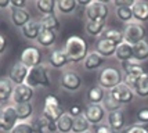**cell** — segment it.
Segmentation results:
<instances>
[{
    "instance_id": "obj_45",
    "label": "cell",
    "mask_w": 148,
    "mask_h": 133,
    "mask_svg": "<svg viewBox=\"0 0 148 133\" xmlns=\"http://www.w3.org/2000/svg\"><path fill=\"white\" fill-rule=\"evenodd\" d=\"M7 50V40L3 35H0V56L4 54Z\"/></svg>"
},
{
    "instance_id": "obj_33",
    "label": "cell",
    "mask_w": 148,
    "mask_h": 133,
    "mask_svg": "<svg viewBox=\"0 0 148 133\" xmlns=\"http://www.w3.org/2000/svg\"><path fill=\"white\" fill-rule=\"evenodd\" d=\"M39 22H40L43 29H49V31H54V32H57L60 29V21H58V18L54 14L53 15H42Z\"/></svg>"
},
{
    "instance_id": "obj_32",
    "label": "cell",
    "mask_w": 148,
    "mask_h": 133,
    "mask_svg": "<svg viewBox=\"0 0 148 133\" xmlns=\"http://www.w3.org/2000/svg\"><path fill=\"white\" fill-rule=\"evenodd\" d=\"M56 123H57V130L60 133H71L72 125H73V118L68 112H65Z\"/></svg>"
},
{
    "instance_id": "obj_25",
    "label": "cell",
    "mask_w": 148,
    "mask_h": 133,
    "mask_svg": "<svg viewBox=\"0 0 148 133\" xmlns=\"http://www.w3.org/2000/svg\"><path fill=\"white\" fill-rule=\"evenodd\" d=\"M104 97H105V90L101 86H91L87 92V100L90 104H101L104 101Z\"/></svg>"
},
{
    "instance_id": "obj_50",
    "label": "cell",
    "mask_w": 148,
    "mask_h": 133,
    "mask_svg": "<svg viewBox=\"0 0 148 133\" xmlns=\"http://www.w3.org/2000/svg\"><path fill=\"white\" fill-rule=\"evenodd\" d=\"M84 133H93V132H90V130H87V132H84Z\"/></svg>"
},
{
    "instance_id": "obj_24",
    "label": "cell",
    "mask_w": 148,
    "mask_h": 133,
    "mask_svg": "<svg viewBox=\"0 0 148 133\" xmlns=\"http://www.w3.org/2000/svg\"><path fill=\"white\" fill-rule=\"evenodd\" d=\"M56 40H57V33L54 31H49V29H43V28H42V31H40L39 38L36 39V42H38L40 46H43V47H50V46H53V44L56 43Z\"/></svg>"
},
{
    "instance_id": "obj_6",
    "label": "cell",
    "mask_w": 148,
    "mask_h": 133,
    "mask_svg": "<svg viewBox=\"0 0 148 133\" xmlns=\"http://www.w3.org/2000/svg\"><path fill=\"white\" fill-rule=\"evenodd\" d=\"M110 14V8L105 1L93 0L89 6L86 7V17L87 21H105Z\"/></svg>"
},
{
    "instance_id": "obj_8",
    "label": "cell",
    "mask_w": 148,
    "mask_h": 133,
    "mask_svg": "<svg viewBox=\"0 0 148 133\" xmlns=\"http://www.w3.org/2000/svg\"><path fill=\"white\" fill-rule=\"evenodd\" d=\"M60 85L68 92H77L82 88V78L75 71H65L60 76Z\"/></svg>"
},
{
    "instance_id": "obj_46",
    "label": "cell",
    "mask_w": 148,
    "mask_h": 133,
    "mask_svg": "<svg viewBox=\"0 0 148 133\" xmlns=\"http://www.w3.org/2000/svg\"><path fill=\"white\" fill-rule=\"evenodd\" d=\"M11 7V0H0V10Z\"/></svg>"
},
{
    "instance_id": "obj_31",
    "label": "cell",
    "mask_w": 148,
    "mask_h": 133,
    "mask_svg": "<svg viewBox=\"0 0 148 133\" xmlns=\"http://www.w3.org/2000/svg\"><path fill=\"white\" fill-rule=\"evenodd\" d=\"M14 92V85L8 78H0V99L3 101H7L11 99Z\"/></svg>"
},
{
    "instance_id": "obj_49",
    "label": "cell",
    "mask_w": 148,
    "mask_h": 133,
    "mask_svg": "<svg viewBox=\"0 0 148 133\" xmlns=\"http://www.w3.org/2000/svg\"><path fill=\"white\" fill-rule=\"evenodd\" d=\"M3 103H4V101H3V100H1V99H0V105H1V104H3Z\"/></svg>"
},
{
    "instance_id": "obj_30",
    "label": "cell",
    "mask_w": 148,
    "mask_h": 133,
    "mask_svg": "<svg viewBox=\"0 0 148 133\" xmlns=\"http://www.w3.org/2000/svg\"><path fill=\"white\" fill-rule=\"evenodd\" d=\"M84 29L90 36H100L105 31V21H87Z\"/></svg>"
},
{
    "instance_id": "obj_28",
    "label": "cell",
    "mask_w": 148,
    "mask_h": 133,
    "mask_svg": "<svg viewBox=\"0 0 148 133\" xmlns=\"http://www.w3.org/2000/svg\"><path fill=\"white\" fill-rule=\"evenodd\" d=\"M101 38L107 39V40H111L112 43H115L116 46H119L121 43L125 42V38H123V31H119L116 28H108L103 32Z\"/></svg>"
},
{
    "instance_id": "obj_7",
    "label": "cell",
    "mask_w": 148,
    "mask_h": 133,
    "mask_svg": "<svg viewBox=\"0 0 148 133\" xmlns=\"http://www.w3.org/2000/svg\"><path fill=\"white\" fill-rule=\"evenodd\" d=\"M19 63H22L25 65L26 68H33L39 64H42V53L39 50L38 47L35 46H28L25 47L21 56H19Z\"/></svg>"
},
{
    "instance_id": "obj_9",
    "label": "cell",
    "mask_w": 148,
    "mask_h": 133,
    "mask_svg": "<svg viewBox=\"0 0 148 133\" xmlns=\"http://www.w3.org/2000/svg\"><path fill=\"white\" fill-rule=\"evenodd\" d=\"M83 115L90 125L97 126L105 118V110H104V107L101 104H89V105L84 107Z\"/></svg>"
},
{
    "instance_id": "obj_11",
    "label": "cell",
    "mask_w": 148,
    "mask_h": 133,
    "mask_svg": "<svg viewBox=\"0 0 148 133\" xmlns=\"http://www.w3.org/2000/svg\"><path fill=\"white\" fill-rule=\"evenodd\" d=\"M111 93V96L115 99L118 103H121L122 105L125 104H129V103L133 101V99H134V92H133V89L129 88L126 83H121V85H118L116 88L111 89L108 90Z\"/></svg>"
},
{
    "instance_id": "obj_48",
    "label": "cell",
    "mask_w": 148,
    "mask_h": 133,
    "mask_svg": "<svg viewBox=\"0 0 148 133\" xmlns=\"http://www.w3.org/2000/svg\"><path fill=\"white\" fill-rule=\"evenodd\" d=\"M3 129V119H1V110H0V130Z\"/></svg>"
},
{
    "instance_id": "obj_13",
    "label": "cell",
    "mask_w": 148,
    "mask_h": 133,
    "mask_svg": "<svg viewBox=\"0 0 148 133\" xmlns=\"http://www.w3.org/2000/svg\"><path fill=\"white\" fill-rule=\"evenodd\" d=\"M1 119H3V129L1 130L10 133L19 122L17 111H15V105H6L4 108H1Z\"/></svg>"
},
{
    "instance_id": "obj_12",
    "label": "cell",
    "mask_w": 148,
    "mask_h": 133,
    "mask_svg": "<svg viewBox=\"0 0 148 133\" xmlns=\"http://www.w3.org/2000/svg\"><path fill=\"white\" fill-rule=\"evenodd\" d=\"M35 94V89H32L31 86H28L26 83L14 86V92L11 96V100L17 104H25V103H31V100L33 99Z\"/></svg>"
},
{
    "instance_id": "obj_39",
    "label": "cell",
    "mask_w": 148,
    "mask_h": 133,
    "mask_svg": "<svg viewBox=\"0 0 148 133\" xmlns=\"http://www.w3.org/2000/svg\"><path fill=\"white\" fill-rule=\"evenodd\" d=\"M122 133H148V129L145 126H143L140 123H134L130 126L125 127L122 130Z\"/></svg>"
},
{
    "instance_id": "obj_43",
    "label": "cell",
    "mask_w": 148,
    "mask_h": 133,
    "mask_svg": "<svg viewBox=\"0 0 148 133\" xmlns=\"http://www.w3.org/2000/svg\"><path fill=\"white\" fill-rule=\"evenodd\" d=\"M112 4L115 6V8H118V7H132L133 0H115V1H112Z\"/></svg>"
},
{
    "instance_id": "obj_5",
    "label": "cell",
    "mask_w": 148,
    "mask_h": 133,
    "mask_svg": "<svg viewBox=\"0 0 148 133\" xmlns=\"http://www.w3.org/2000/svg\"><path fill=\"white\" fill-rule=\"evenodd\" d=\"M62 114H65L61 104H60V100L54 94H47L45 97V104H43V112L42 115L46 116L49 121H53V122H57Z\"/></svg>"
},
{
    "instance_id": "obj_1",
    "label": "cell",
    "mask_w": 148,
    "mask_h": 133,
    "mask_svg": "<svg viewBox=\"0 0 148 133\" xmlns=\"http://www.w3.org/2000/svg\"><path fill=\"white\" fill-rule=\"evenodd\" d=\"M65 54L69 60V63H80L89 54V47L83 38L80 36H69L65 42Z\"/></svg>"
},
{
    "instance_id": "obj_17",
    "label": "cell",
    "mask_w": 148,
    "mask_h": 133,
    "mask_svg": "<svg viewBox=\"0 0 148 133\" xmlns=\"http://www.w3.org/2000/svg\"><path fill=\"white\" fill-rule=\"evenodd\" d=\"M104 63H105V58L103 56H100L94 50V51H89L87 57L84 58V61H83V67H84V70H87V71H96L100 67H103Z\"/></svg>"
},
{
    "instance_id": "obj_16",
    "label": "cell",
    "mask_w": 148,
    "mask_h": 133,
    "mask_svg": "<svg viewBox=\"0 0 148 133\" xmlns=\"http://www.w3.org/2000/svg\"><path fill=\"white\" fill-rule=\"evenodd\" d=\"M116 47H118V46H116L115 43H112L111 40H107V39H104V38H100L96 43V51L100 56H103L104 58L115 56Z\"/></svg>"
},
{
    "instance_id": "obj_37",
    "label": "cell",
    "mask_w": 148,
    "mask_h": 133,
    "mask_svg": "<svg viewBox=\"0 0 148 133\" xmlns=\"http://www.w3.org/2000/svg\"><path fill=\"white\" fill-rule=\"evenodd\" d=\"M115 14L118 19H121L122 22H132L133 19V11H132V7H118L115 10Z\"/></svg>"
},
{
    "instance_id": "obj_40",
    "label": "cell",
    "mask_w": 148,
    "mask_h": 133,
    "mask_svg": "<svg viewBox=\"0 0 148 133\" xmlns=\"http://www.w3.org/2000/svg\"><path fill=\"white\" fill-rule=\"evenodd\" d=\"M136 118H137V121L140 122V125H141V123H148V108L145 107V108L138 110Z\"/></svg>"
},
{
    "instance_id": "obj_42",
    "label": "cell",
    "mask_w": 148,
    "mask_h": 133,
    "mask_svg": "<svg viewBox=\"0 0 148 133\" xmlns=\"http://www.w3.org/2000/svg\"><path fill=\"white\" fill-rule=\"evenodd\" d=\"M93 133H116L115 130H112L108 125H104V123H100L94 127V132Z\"/></svg>"
},
{
    "instance_id": "obj_47",
    "label": "cell",
    "mask_w": 148,
    "mask_h": 133,
    "mask_svg": "<svg viewBox=\"0 0 148 133\" xmlns=\"http://www.w3.org/2000/svg\"><path fill=\"white\" fill-rule=\"evenodd\" d=\"M91 1H93V0H76L77 6H83V7H87Z\"/></svg>"
},
{
    "instance_id": "obj_38",
    "label": "cell",
    "mask_w": 148,
    "mask_h": 133,
    "mask_svg": "<svg viewBox=\"0 0 148 133\" xmlns=\"http://www.w3.org/2000/svg\"><path fill=\"white\" fill-rule=\"evenodd\" d=\"M10 133H33L32 123L31 122H18Z\"/></svg>"
},
{
    "instance_id": "obj_27",
    "label": "cell",
    "mask_w": 148,
    "mask_h": 133,
    "mask_svg": "<svg viewBox=\"0 0 148 133\" xmlns=\"http://www.w3.org/2000/svg\"><path fill=\"white\" fill-rule=\"evenodd\" d=\"M15 111L18 115L19 122H25L29 118H32L33 115V104L32 103H25V104H17L15 105Z\"/></svg>"
},
{
    "instance_id": "obj_21",
    "label": "cell",
    "mask_w": 148,
    "mask_h": 133,
    "mask_svg": "<svg viewBox=\"0 0 148 133\" xmlns=\"http://www.w3.org/2000/svg\"><path fill=\"white\" fill-rule=\"evenodd\" d=\"M115 57H116V60L121 61V63L133 60V46L129 43H126V42L121 43L118 47H116Z\"/></svg>"
},
{
    "instance_id": "obj_26",
    "label": "cell",
    "mask_w": 148,
    "mask_h": 133,
    "mask_svg": "<svg viewBox=\"0 0 148 133\" xmlns=\"http://www.w3.org/2000/svg\"><path fill=\"white\" fill-rule=\"evenodd\" d=\"M133 58H134L136 61H138V63L148 60V42L147 40H143V42L133 46Z\"/></svg>"
},
{
    "instance_id": "obj_10",
    "label": "cell",
    "mask_w": 148,
    "mask_h": 133,
    "mask_svg": "<svg viewBox=\"0 0 148 133\" xmlns=\"http://www.w3.org/2000/svg\"><path fill=\"white\" fill-rule=\"evenodd\" d=\"M28 72H29V68H26L22 63H14L10 70H8V75L7 78L11 81L14 86H18V85H22V83L26 82V78H28Z\"/></svg>"
},
{
    "instance_id": "obj_29",
    "label": "cell",
    "mask_w": 148,
    "mask_h": 133,
    "mask_svg": "<svg viewBox=\"0 0 148 133\" xmlns=\"http://www.w3.org/2000/svg\"><path fill=\"white\" fill-rule=\"evenodd\" d=\"M56 3L57 1L54 0H36L35 6L42 15H53L56 10Z\"/></svg>"
},
{
    "instance_id": "obj_19",
    "label": "cell",
    "mask_w": 148,
    "mask_h": 133,
    "mask_svg": "<svg viewBox=\"0 0 148 133\" xmlns=\"http://www.w3.org/2000/svg\"><path fill=\"white\" fill-rule=\"evenodd\" d=\"M108 126L115 130V132H119V130H123L125 129V114H123L122 110H118V111H114V112H110L108 114Z\"/></svg>"
},
{
    "instance_id": "obj_14",
    "label": "cell",
    "mask_w": 148,
    "mask_h": 133,
    "mask_svg": "<svg viewBox=\"0 0 148 133\" xmlns=\"http://www.w3.org/2000/svg\"><path fill=\"white\" fill-rule=\"evenodd\" d=\"M11 11H10V18H11V22H13L14 26L17 28H24V26L31 21V14L26 8H14V7H10Z\"/></svg>"
},
{
    "instance_id": "obj_20",
    "label": "cell",
    "mask_w": 148,
    "mask_h": 133,
    "mask_svg": "<svg viewBox=\"0 0 148 133\" xmlns=\"http://www.w3.org/2000/svg\"><path fill=\"white\" fill-rule=\"evenodd\" d=\"M49 63L53 68H62L66 64L69 63V60L66 57L64 50H60V49H56L50 53V57H49Z\"/></svg>"
},
{
    "instance_id": "obj_15",
    "label": "cell",
    "mask_w": 148,
    "mask_h": 133,
    "mask_svg": "<svg viewBox=\"0 0 148 133\" xmlns=\"http://www.w3.org/2000/svg\"><path fill=\"white\" fill-rule=\"evenodd\" d=\"M132 11H133V19L137 22H147L148 21V1L144 0H134L133 6H132Z\"/></svg>"
},
{
    "instance_id": "obj_41",
    "label": "cell",
    "mask_w": 148,
    "mask_h": 133,
    "mask_svg": "<svg viewBox=\"0 0 148 133\" xmlns=\"http://www.w3.org/2000/svg\"><path fill=\"white\" fill-rule=\"evenodd\" d=\"M83 111H84V108L82 107V105L75 104V105H72V107L69 108V112H68V114L71 115L72 118H77V116L83 115Z\"/></svg>"
},
{
    "instance_id": "obj_22",
    "label": "cell",
    "mask_w": 148,
    "mask_h": 133,
    "mask_svg": "<svg viewBox=\"0 0 148 133\" xmlns=\"http://www.w3.org/2000/svg\"><path fill=\"white\" fill-rule=\"evenodd\" d=\"M133 92H134V94H137L141 99L148 97V72H144L143 75L137 78Z\"/></svg>"
},
{
    "instance_id": "obj_3",
    "label": "cell",
    "mask_w": 148,
    "mask_h": 133,
    "mask_svg": "<svg viewBox=\"0 0 148 133\" xmlns=\"http://www.w3.org/2000/svg\"><path fill=\"white\" fill-rule=\"evenodd\" d=\"M97 81H98V86H101L103 89L111 90V89L116 88L118 85H121L123 82V76H122V72L118 68L105 67V68H103L98 72Z\"/></svg>"
},
{
    "instance_id": "obj_18",
    "label": "cell",
    "mask_w": 148,
    "mask_h": 133,
    "mask_svg": "<svg viewBox=\"0 0 148 133\" xmlns=\"http://www.w3.org/2000/svg\"><path fill=\"white\" fill-rule=\"evenodd\" d=\"M40 31H42V25L38 19H31L28 24H26L21 32H22V36L28 40H36L40 35Z\"/></svg>"
},
{
    "instance_id": "obj_35",
    "label": "cell",
    "mask_w": 148,
    "mask_h": 133,
    "mask_svg": "<svg viewBox=\"0 0 148 133\" xmlns=\"http://www.w3.org/2000/svg\"><path fill=\"white\" fill-rule=\"evenodd\" d=\"M90 130V123L84 118V115H80L77 118H73V125H72V133H84Z\"/></svg>"
},
{
    "instance_id": "obj_36",
    "label": "cell",
    "mask_w": 148,
    "mask_h": 133,
    "mask_svg": "<svg viewBox=\"0 0 148 133\" xmlns=\"http://www.w3.org/2000/svg\"><path fill=\"white\" fill-rule=\"evenodd\" d=\"M103 107L105 111H110V112H114V111H118V110H121L122 107V104L121 103H118L111 96V93H105V97H104V101H103Z\"/></svg>"
},
{
    "instance_id": "obj_23",
    "label": "cell",
    "mask_w": 148,
    "mask_h": 133,
    "mask_svg": "<svg viewBox=\"0 0 148 133\" xmlns=\"http://www.w3.org/2000/svg\"><path fill=\"white\" fill-rule=\"evenodd\" d=\"M122 70L125 72V75H136V76H140L143 75L145 71L141 67V64L138 61H136L134 58L133 60H129V61H125L122 63Z\"/></svg>"
},
{
    "instance_id": "obj_34",
    "label": "cell",
    "mask_w": 148,
    "mask_h": 133,
    "mask_svg": "<svg viewBox=\"0 0 148 133\" xmlns=\"http://www.w3.org/2000/svg\"><path fill=\"white\" fill-rule=\"evenodd\" d=\"M56 7H57V10L61 14L68 15V14H72L76 10L77 3L76 0H58L56 3Z\"/></svg>"
},
{
    "instance_id": "obj_44",
    "label": "cell",
    "mask_w": 148,
    "mask_h": 133,
    "mask_svg": "<svg viewBox=\"0 0 148 133\" xmlns=\"http://www.w3.org/2000/svg\"><path fill=\"white\" fill-rule=\"evenodd\" d=\"M11 7H14V8H25L26 1L25 0H11Z\"/></svg>"
},
{
    "instance_id": "obj_4",
    "label": "cell",
    "mask_w": 148,
    "mask_h": 133,
    "mask_svg": "<svg viewBox=\"0 0 148 133\" xmlns=\"http://www.w3.org/2000/svg\"><path fill=\"white\" fill-rule=\"evenodd\" d=\"M145 36H147V31H145L144 25L140 22H129L123 28L125 42L132 44V46L145 40Z\"/></svg>"
},
{
    "instance_id": "obj_2",
    "label": "cell",
    "mask_w": 148,
    "mask_h": 133,
    "mask_svg": "<svg viewBox=\"0 0 148 133\" xmlns=\"http://www.w3.org/2000/svg\"><path fill=\"white\" fill-rule=\"evenodd\" d=\"M26 85L31 86L32 89L35 88H50L51 86V81H50V75H49V68L45 64H39L36 67H33L28 72V78H26Z\"/></svg>"
}]
</instances>
